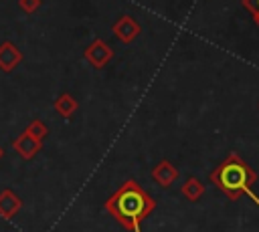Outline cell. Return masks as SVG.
Here are the masks:
<instances>
[{
  "instance_id": "obj_3",
  "label": "cell",
  "mask_w": 259,
  "mask_h": 232,
  "mask_svg": "<svg viewBox=\"0 0 259 232\" xmlns=\"http://www.w3.org/2000/svg\"><path fill=\"white\" fill-rule=\"evenodd\" d=\"M111 30H113V34H115V38H117L119 42L130 44V42H134V40L142 34V24H140L134 16L121 14V16L111 24Z\"/></svg>"
},
{
  "instance_id": "obj_6",
  "label": "cell",
  "mask_w": 259,
  "mask_h": 232,
  "mask_svg": "<svg viewBox=\"0 0 259 232\" xmlns=\"http://www.w3.org/2000/svg\"><path fill=\"white\" fill-rule=\"evenodd\" d=\"M180 192H182V196H184L188 202H198V200L204 196V184H202L196 176H190V178H186V182L182 184Z\"/></svg>"
},
{
  "instance_id": "obj_5",
  "label": "cell",
  "mask_w": 259,
  "mask_h": 232,
  "mask_svg": "<svg viewBox=\"0 0 259 232\" xmlns=\"http://www.w3.org/2000/svg\"><path fill=\"white\" fill-rule=\"evenodd\" d=\"M178 169L170 159H162L152 167V180L156 186H160L162 190H168L176 180H178Z\"/></svg>"
},
{
  "instance_id": "obj_1",
  "label": "cell",
  "mask_w": 259,
  "mask_h": 232,
  "mask_svg": "<svg viewBox=\"0 0 259 232\" xmlns=\"http://www.w3.org/2000/svg\"><path fill=\"white\" fill-rule=\"evenodd\" d=\"M105 210L123 230L142 232V222L156 210V200L138 184V180L130 178L105 200Z\"/></svg>"
},
{
  "instance_id": "obj_7",
  "label": "cell",
  "mask_w": 259,
  "mask_h": 232,
  "mask_svg": "<svg viewBox=\"0 0 259 232\" xmlns=\"http://www.w3.org/2000/svg\"><path fill=\"white\" fill-rule=\"evenodd\" d=\"M55 107H57V111H59L61 115L69 117V115H73V111L77 109V103H75V99H73L71 95H61V97L57 99Z\"/></svg>"
},
{
  "instance_id": "obj_8",
  "label": "cell",
  "mask_w": 259,
  "mask_h": 232,
  "mask_svg": "<svg viewBox=\"0 0 259 232\" xmlns=\"http://www.w3.org/2000/svg\"><path fill=\"white\" fill-rule=\"evenodd\" d=\"M241 6L251 14L253 22L259 26V0H241Z\"/></svg>"
},
{
  "instance_id": "obj_4",
  "label": "cell",
  "mask_w": 259,
  "mask_h": 232,
  "mask_svg": "<svg viewBox=\"0 0 259 232\" xmlns=\"http://www.w3.org/2000/svg\"><path fill=\"white\" fill-rule=\"evenodd\" d=\"M85 59L91 63V67L95 69H103L111 63L113 59V48L103 40V38H97L93 40L87 48H85Z\"/></svg>"
},
{
  "instance_id": "obj_2",
  "label": "cell",
  "mask_w": 259,
  "mask_h": 232,
  "mask_svg": "<svg viewBox=\"0 0 259 232\" xmlns=\"http://www.w3.org/2000/svg\"><path fill=\"white\" fill-rule=\"evenodd\" d=\"M208 180L229 198L239 200L241 196H249L259 206V194L253 192V184L257 182L255 169L235 151H231L210 173Z\"/></svg>"
}]
</instances>
